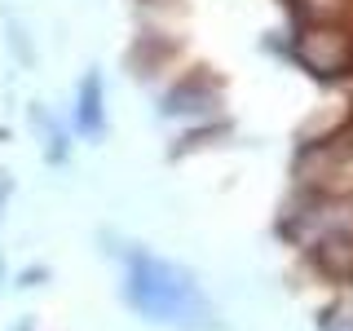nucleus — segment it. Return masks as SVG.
Returning a JSON list of instances; mask_svg holds the SVG:
<instances>
[{"label": "nucleus", "mask_w": 353, "mask_h": 331, "mask_svg": "<svg viewBox=\"0 0 353 331\" xmlns=\"http://www.w3.org/2000/svg\"><path fill=\"white\" fill-rule=\"evenodd\" d=\"M128 292L137 309H146L159 323H176V327H208V305L194 292V283L185 274H176L172 265L137 257L128 274Z\"/></svg>", "instance_id": "obj_1"}]
</instances>
